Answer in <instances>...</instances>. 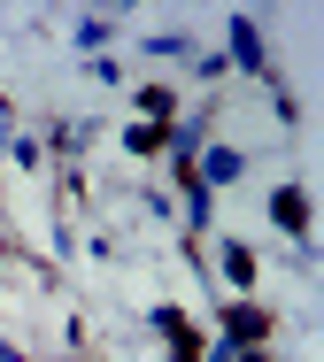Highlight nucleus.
I'll return each instance as SVG.
<instances>
[{
	"label": "nucleus",
	"mask_w": 324,
	"mask_h": 362,
	"mask_svg": "<svg viewBox=\"0 0 324 362\" xmlns=\"http://www.w3.org/2000/svg\"><path fill=\"white\" fill-rule=\"evenodd\" d=\"M170 116H178V100H170V93H162V85H139V124H170Z\"/></svg>",
	"instance_id": "nucleus-5"
},
{
	"label": "nucleus",
	"mask_w": 324,
	"mask_h": 362,
	"mask_svg": "<svg viewBox=\"0 0 324 362\" xmlns=\"http://www.w3.org/2000/svg\"><path fill=\"white\" fill-rule=\"evenodd\" d=\"M232 62H240V70H262V39H255L247 16H232Z\"/></svg>",
	"instance_id": "nucleus-4"
},
{
	"label": "nucleus",
	"mask_w": 324,
	"mask_h": 362,
	"mask_svg": "<svg viewBox=\"0 0 324 362\" xmlns=\"http://www.w3.org/2000/svg\"><path fill=\"white\" fill-rule=\"evenodd\" d=\"M0 362H8V347H0Z\"/></svg>",
	"instance_id": "nucleus-8"
},
{
	"label": "nucleus",
	"mask_w": 324,
	"mask_h": 362,
	"mask_svg": "<svg viewBox=\"0 0 324 362\" xmlns=\"http://www.w3.org/2000/svg\"><path fill=\"white\" fill-rule=\"evenodd\" d=\"M224 278H232V286H255V255H247V247H224Z\"/></svg>",
	"instance_id": "nucleus-6"
},
{
	"label": "nucleus",
	"mask_w": 324,
	"mask_h": 362,
	"mask_svg": "<svg viewBox=\"0 0 324 362\" xmlns=\"http://www.w3.org/2000/svg\"><path fill=\"white\" fill-rule=\"evenodd\" d=\"M270 216H278V231H294V239H301V231H309V193H301V185H286V193L270 201Z\"/></svg>",
	"instance_id": "nucleus-3"
},
{
	"label": "nucleus",
	"mask_w": 324,
	"mask_h": 362,
	"mask_svg": "<svg viewBox=\"0 0 324 362\" xmlns=\"http://www.w3.org/2000/svg\"><path fill=\"white\" fill-rule=\"evenodd\" d=\"M224 347H270V316L255 300H232L224 308Z\"/></svg>",
	"instance_id": "nucleus-1"
},
{
	"label": "nucleus",
	"mask_w": 324,
	"mask_h": 362,
	"mask_svg": "<svg viewBox=\"0 0 324 362\" xmlns=\"http://www.w3.org/2000/svg\"><path fill=\"white\" fill-rule=\"evenodd\" d=\"M216 362H278V355H270V347H224V339H216Z\"/></svg>",
	"instance_id": "nucleus-7"
},
{
	"label": "nucleus",
	"mask_w": 324,
	"mask_h": 362,
	"mask_svg": "<svg viewBox=\"0 0 324 362\" xmlns=\"http://www.w3.org/2000/svg\"><path fill=\"white\" fill-rule=\"evenodd\" d=\"M240 170H247V162H240V154H232V146H201V170H193V185L209 193V185H232Z\"/></svg>",
	"instance_id": "nucleus-2"
}]
</instances>
